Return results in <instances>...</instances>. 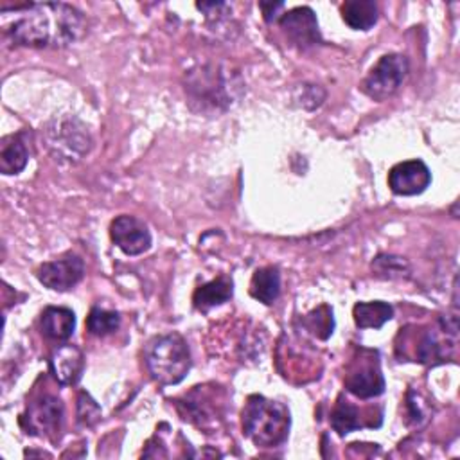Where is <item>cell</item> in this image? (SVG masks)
Listing matches in <instances>:
<instances>
[{"instance_id":"1","label":"cell","mask_w":460,"mask_h":460,"mask_svg":"<svg viewBox=\"0 0 460 460\" xmlns=\"http://www.w3.org/2000/svg\"><path fill=\"white\" fill-rule=\"evenodd\" d=\"M15 12L22 15L12 28V37L19 46L67 48L85 31L83 15L69 4H30Z\"/></svg>"},{"instance_id":"2","label":"cell","mask_w":460,"mask_h":460,"mask_svg":"<svg viewBox=\"0 0 460 460\" xmlns=\"http://www.w3.org/2000/svg\"><path fill=\"white\" fill-rule=\"evenodd\" d=\"M290 410L265 395H250L243 408V433L261 447L281 446L290 433Z\"/></svg>"},{"instance_id":"3","label":"cell","mask_w":460,"mask_h":460,"mask_svg":"<svg viewBox=\"0 0 460 460\" xmlns=\"http://www.w3.org/2000/svg\"><path fill=\"white\" fill-rule=\"evenodd\" d=\"M146 367L161 385H178L191 369V352L186 340L173 333L155 336L144 349Z\"/></svg>"},{"instance_id":"4","label":"cell","mask_w":460,"mask_h":460,"mask_svg":"<svg viewBox=\"0 0 460 460\" xmlns=\"http://www.w3.org/2000/svg\"><path fill=\"white\" fill-rule=\"evenodd\" d=\"M345 388L360 399L378 397L385 392V378L381 374L378 351H358V356L347 367Z\"/></svg>"},{"instance_id":"5","label":"cell","mask_w":460,"mask_h":460,"mask_svg":"<svg viewBox=\"0 0 460 460\" xmlns=\"http://www.w3.org/2000/svg\"><path fill=\"white\" fill-rule=\"evenodd\" d=\"M406 74L408 60L403 55H385L363 80L361 91L374 101H385L399 91Z\"/></svg>"},{"instance_id":"6","label":"cell","mask_w":460,"mask_h":460,"mask_svg":"<svg viewBox=\"0 0 460 460\" xmlns=\"http://www.w3.org/2000/svg\"><path fill=\"white\" fill-rule=\"evenodd\" d=\"M456 336H458L456 315H451L446 320L440 318L437 329H428L419 336L415 352H413L415 361L426 363V365L444 363L456 347Z\"/></svg>"},{"instance_id":"7","label":"cell","mask_w":460,"mask_h":460,"mask_svg":"<svg viewBox=\"0 0 460 460\" xmlns=\"http://www.w3.org/2000/svg\"><path fill=\"white\" fill-rule=\"evenodd\" d=\"M49 148L56 157H64L71 162L80 161L91 148V137L87 128L76 119L56 121V126L49 130Z\"/></svg>"},{"instance_id":"8","label":"cell","mask_w":460,"mask_h":460,"mask_svg":"<svg viewBox=\"0 0 460 460\" xmlns=\"http://www.w3.org/2000/svg\"><path fill=\"white\" fill-rule=\"evenodd\" d=\"M64 421V404L55 395H42L28 406V412L22 415V424L28 433L33 435H60Z\"/></svg>"},{"instance_id":"9","label":"cell","mask_w":460,"mask_h":460,"mask_svg":"<svg viewBox=\"0 0 460 460\" xmlns=\"http://www.w3.org/2000/svg\"><path fill=\"white\" fill-rule=\"evenodd\" d=\"M39 281L55 291H69L85 275V263L76 254H67L56 261L44 263L39 272Z\"/></svg>"},{"instance_id":"10","label":"cell","mask_w":460,"mask_h":460,"mask_svg":"<svg viewBox=\"0 0 460 460\" xmlns=\"http://www.w3.org/2000/svg\"><path fill=\"white\" fill-rule=\"evenodd\" d=\"M110 238L126 256H141L152 247V234L144 221L135 216H117L110 225Z\"/></svg>"},{"instance_id":"11","label":"cell","mask_w":460,"mask_h":460,"mask_svg":"<svg viewBox=\"0 0 460 460\" xmlns=\"http://www.w3.org/2000/svg\"><path fill=\"white\" fill-rule=\"evenodd\" d=\"M279 24L288 40L299 49H309L322 42L318 22L311 8L302 6L290 10L279 19Z\"/></svg>"},{"instance_id":"12","label":"cell","mask_w":460,"mask_h":460,"mask_svg":"<svg viewBox=\"0 0 460 460\" xmlns=\"http://www.w3.org/2000/svg\"><path fill=\"white\" fill-rule=\"evenodd\" d=\"M431 173L422 161H406L395 164L388 173V187L399 196H415L428 189Z\"/></svg>"},{"instance_id":"13","label":"cell","mask_w":460,"mask_h":460,"mask_svg":"<svg viewBox=\"0 0 460 460\" xmlns=\"http://www.w3.org/2000/svg\"><path fill=\"white\" fill-rule=\"evenodd\" d=\"M49 367L53 376L62 385H76L85 369L83 351L73 343H64L56 347L49 358Z\"/></svg>"},{"instance_id":"14","label":"cell","mask_w":460,"mask_h":460,"mask_svg":"<svg viewBox=\"0 0 460 460\" xmlns=\"http://www.w3.org/2000/svg\"><path fill=\"white\" fill-rule=\"evenodd\" d=\"M76 329V315L69 308L49 306L42 313V331L48 338L65 342Z\"/></svg>"},{"instance_id":"15","label":"cell","mask_w":460,"mask_h":460,"mask_svg":"<svg viewBox=\"0 0 460 460\" xmlns=\"http://www.w3.org/2000/svg\"><path fill=\"white\" fill-rule=\"evenodd\" d=\"M30 162V152L22 134L8 135L0 143V171L4 175H19Z\"/></svg>"},{"instance_id":"16","label":"cell","mask_w":460,"mask_h":460,"mask_svg":"<svg viewBox=\"0 0 460 460\" xmlns=\"http://www.w3.org/2000/svg\"><path fill=\"white\" fill-rule=\"evenodd\" d=\"M234 293V284L229 277L221 275L207 284H202L200 288H196L195 295H193V302L195 308L200 311H209L211 308L221 306L227 300L232 299Z\"/></svg>"},{"instance_id":"17","label":"cell","mask_w":460,"mask_h":460,"mask_svg":"<svg viewBox=\"0 0 460 460\" xmlns=\"http://www.w3.org/2000/svg\"><path fill=\"white\" fill-rule=\"evenodd\" d=\"M343 22L356 31H369L378 22V4L374 0H347L340 8Z\"/></svg>"},{"instance_id":"18","label":"cell","mask_w":460,"mask_h":460,"mask_svg":"<svg viewBox=\"0 0 460 460\" xmlns=\"http://www.w3.org/2000/svg\"><path fill=\"white\" fill-rule=\"evenodd\" d=\"M250 295L270 306L273 304L279 295H281V272L275 266H266V268H259L250 282Z\"/></svg>"},{"instance_id":"19","label":"cell","mask_w":460,"mask_h":460,"mask_svg":"<svg viewBox=\"0 0 460 460\" xmlns=\"http://www.w3.org/2000/svg\"><path fill=\"white\" fill-rule=\"evenodd\" d=\"M354 322L360 329H379L383 324L392 320L394 308L386 302H358L352 309Z\"/></svg>"},{"instance_id":"20","label":"cell","mask_w":460,"mask_h":460,"mask_svg":"<svg viewBox=\"0 0 460 460\" xmlns=\"http://www.w3.org/2000/svg\"><path fill=\"white\" fill-rule=\"evenodd\" d=\"M331 426L333 430L338 433V435H347L354 430H360V428H365L367 424L363 422V417H361V412L352 406L351 403L340 399L338 404L334 406L333 413H331Z\"/></svg>"},{"instance_id":"21","label":"cell","mask_w":460,"mask_h":460,"mask_svg":"<svg viewBox=\"0 0 460 460\" xmlns=\"http://www.w3.org/2000/svg\"><path fill=\"white\" fill-rule=\"evenodd\" d=\"M121 317L116 311H107L101 308H94L87 317V329L94 336H107L119 329Z\"/></svg>"},{"instance_id":"22","label":"cell","mask_w":460,"mask_h":460,"mask_svg":"<svg viewBox=\"0 0 460 460\" xmlns=\"http://www.w3.org/2000/svg\"><path fill=\"white\" fill-rule=\"evenodd\" d=\"M372 270L385 279H403L410 275V265L397 256H378L372 263Z\"/></svg>"},{"instance_id":"23","label":"cell","mask_w":460,"mask_h":460,"mask_svg":"<svg viewBox=\"0 0 460 460\" xmlns=\"http://www.w3.org/2000/svg\"><path fill=\"white\" fill-rule=\"evenodd\" d=\"M100 419H101L100 404L87 392H82L78 399V421L83 426H94Z\"/></svg>"},{"instance_id":"24","label":"cell","mask_w":460,"mask_h":460,"mask_svg":"<svg viewBox=\"0 0 460 460\" xmlns=\"http://www.w3.org/2000/svg\"><path fill=\"white\" fill-rule=\"evenodd\" d=\"M306 322H308L309 329H311L317 336H320V338H322V333H320V331H324V336L327 338V336L333 333V327H334V320H333V311H331V309L325 313V317H320V309H318V311H313V313L308 317Z\"/></svg>"},{"instance_id":"25","label":"cell","mask_w":460,"mask_h":460,"mask_svg":"<svg viewBox=\"0 0 460 460\" xmlns=\"http://www.w3.org/2000/svg\"><path fill=\"white\" fill-rule=\"evenodd\" d=\"M408 410H410V417L415 424H422L428 421L430 408L426 403H422L421 395L415 394L413 390H410V394H408Z\"/></svg>"},{"instance_id":"26","label":"cell","mask_w":460,"mask_h":460,"mask_svg":"<svg viewBox=\"0 0 460 460\" xmlns=\"http://www.w3.org/2000/svg\"><path fill=\"white\" fill-rule=\"evenodd\" d=\"M259 8H261V12H263L266 22H275V21L279 19L277 12L282 10L284 4H282V3H275V4H273V3H261Z\"/></svg>"},{"instance_id":"27","label":"cell","mask_w":460,"mask_h":460,"mask_svg":"<svg viewBox=\"0 0 460 460\" xmlns=\"http://www.w3.org/2000/svg\"><path fill=\"white\" fill-rule=\"evenodd\" d=\"M26 455H40V456H49L48 453H44V451H26Z\"/></svg>"}]
</instances>
